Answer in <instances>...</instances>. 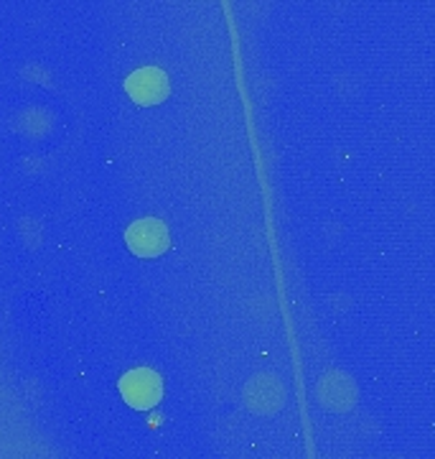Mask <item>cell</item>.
I'll list each match as a JSON object with an SVG mask.
<instances>
[{
  "label": "cell",
  "mask_w": 435,
  "mask_h": 459,
  "mask_svg": "<svg viewBox=\"0 0 435 459\" xmlns=\"http://www.w3.org/2000/svg\"><path fill=\"white\" fill-rule=\"evenodd\" d=\"M120 394L132 409L148 411L161 403L163 380L150 368H135L120 380Z\"/></svg>",
  "instance_id": "6da1fadb"
},
{
  "label": "cell",
  "mask_w": 435,
  "mask_h": 459,
  "mask_svg": "<svg viewBox=\"0 0 435 459\" xmlns=\"http://www.w3.org/2000/svg\"><path fill=\"white\" fill-rule=\"evenodd\" d=\"M125 243L141 258H158L171 247V235H168L166 222L148 217L130 225L125 232Z\"/></svg>",
  "instance_id": "7a4b0ae2"
},
{
  "label": "cell",
  "mask_w": 435,
  "mask_h": 459,
  "mask_svg": "<svg viewBox=\"0 0 435 459\" xmlns=\"http://www.w3.org/2000/svg\"><path fill=\"white\" fill-rule=\"evenodd\" d=\"M125 90L128 95L138 105L150 108V105H161L163 100H168L171 95V82L166 77V72L156 69V66H143L138 72H132L125 80Z\"/></svg>",
  "instance_id": "3957f363"
}]
</instances>
